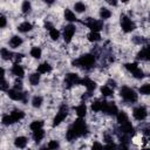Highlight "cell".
Masks as SVG:
<instances>
[{"label":"cell","instance_id":"obj_1","mask_svg":"<svg viewBox=\"0 0 150 150\" xmlns=\"http://www.w3.org/2000/svg\"><path fill=\"white\" fill-rule=\"evenodd\" d=\"M87 131H88V127H87L84 120L83 118H76L71 123V125L67 129L66 138H67V141L71 142V141L77 139L81 136H84L87 134Z\"/></svg>","mask_w":150,"mask_h":150},{"label":"cell","instance_id":"obj_2","mask_svg":"<svg viewBox=\"0 0 150 150\" xmlns=\"http://www.w3.org/2000/svg\"><path fill=\"white\" fill-rule=\"evenodd\" d=\"M94 63H95V56L93 54H83L82 56H80L79 59L73 61V66L83 68L86 70L90 69L94 66Z\"/></svg>","mask_w":150,"mask_h":150},{"label":"cell","instance_id":"obj_3","mask_svg":"<svg viewBox=\"0 0 150 150\" xmlns=\"http://www.w3.org/2000/svg\"><path fill=\"white\" fill-rule=\"evenodd\" d=\"M120 95H121V97H122L125 102H128V103H135V102H137V100H138L137 93H136L132 88L127 87V86H123V87L120 89Z\"/></svg>","mask_w":150,"mask_h":150},{"label":"cell","instance_id":"obj_4","mask_svg":"<svg viewBox=\"0 0 150 150\" xmlns=\"http://www.w3.org/2000/svg\"><path fill=\"white\" fill-rule=\"evenodd\" d=\"M120 22H121V28L124 33H131L136 26H135V22L125 14H122L121 18H120Z\"/></svg>","mask_w":150,"mask_h":150},{"label":"cell","instance_id":"obj_5","mask_svg":"<svg viewBox=\"0 0 150 150\" xmlns=\"http://www.w3.org/2000/svg\"><path fill=\"white\" fill-rule=\"evenodd\" d=\"M67 115H68V107L66 103H63L59 108V111L56 112V115L53 118V127H57L59 124H61V122H63L66 120Z\"/></svg>","mask_w":150,"mask_h":150},{"label":"cell","instance_id":"obj_6","mask_svg":"<svg viewBox=\"0 0 150 150\" xmlns=\"http://www.w3.org/2000/svg\"><path fill=\"white\" fill-rule=\"evenodd\" d=\"M7 96L13 101H21V102L26 103L28 94L27 93H22L20 90H15V89H8L7 90Z\"/></svg>","mask_w":150,"mask_h":150},{"label":"cell","instance_id":"obj_7","mask_svg":"<svg viewBox=\"0 0 150 150\" xmlns=\"http://www.w3.org/2000/svg\"><path fill=\"white\" fill-rule=\"evenodd\" d=\"M64 83H66L67 88H71V87H75V86L80 84L81 83V79L76 73H68V74H66Z\"/></svg>","mask_w":150,"mask_h":150},{"label":"cell","instance_id":"obj_8","mask_svg":"<svg viewBox=\"0 0 150 150\" xmlns=\"http://www.w3.org/2000/svg\"><path fill=\"white\" fill-rule=\"evenodd\" d=\"M86 26L90 29V32H98L100 33V30L103 29V21L93 19V18H88V20L86 21Z\"/></svg>","mask_w":150,"mask_h":150},{"label":"cell","instance_id":"obj_9","mask_svg":"<svg viewBox=\"0 0 150 150\" xmlns=\"http://www.w3.org/2000/svg\"><path fill=\"white\" fill-rule=\"evenodd\" d=\"M75 32H76V26L73 25V23H69L63 28V40H64L66 43L71 42Z\"/></svg>","mask_w":150,"mask_h":150},{"label":"cell","instance_id":"obj_10","mask_svg":"<svg viewBox=\"0 0 150 150\" xmlns=\"http://www.w3.org/2000/svg\"><path fill=\"white\" fill-rule=\"evenodd\" d=\"M102 111L107 115L110 116H116V114L118 112V109L116 107V104L114 102H108V101H103V107H102Z\"/></svg>","mask_w":150,"mask_h":150},{"label":"cell","instance_id":"obj_11","mask_svg":"<svg viewBox=\"0 0 150 150\" xmlns=\"http://www.w3.org/2000/svg\"><path fill=\"white\" fill-rule=\"evenodd\" d=\"M132 116L137 121H144L148 116V110L144 105H138L132 110Z\"/></svg>","mask_w":150,"mask_h":150},{"label":"cell","instance_id":"obj_12","mask_svg":"<svg viewBox=\"0 0 150 150\" xmlns=\"http://www.w3.org/2000/svg\"><path fill=\"white\" fill-rule=\"evenodd\" d=\"M80 84H82V86L88 90V93H91V91H94V90L96 89V82L93 81V80L89 79V77L81 79V83H80Z\"/></svg>","mask_w":150,"mask_h":150},{"label":"cell","instance_id":"obj_13","mask_svg":"<svg viewBox=\"0 0 150 150\" xmlns=\"http://www.w3.org/2000/svg\"><path fill=\"white\" fill-rule=\"evenodd\" d=\"M11 71H12V74H13L15 77H18V79H21V77H23V75H25V69H23V67H22L20 63H14V64L12 66Z\"/></svg>","mask_w":150,"mask_h":150},{"label":"cell","instance_id":"obj_14","mask_svg":"<svg viewBox=\"0 0 150 150\" xmlns=\"http://www.w3.org/2000/svg\"><path fill=\"white\" fill-rule=\"evenodd\" d=\"M27 143H28V138L26 136H18L14 139V145L18 149H25L27 146Z\"/></svg>","mask_w":150,"mask_h":150},{"label":"cell","instance_id":"obj_15","mask_svg":"<svg viewBox=\"0 0 150 150\" xmlns=\"http://www.w3.org/2000/svg\"><path fill=\"white\" fill-rule=\"evenodd\" d=\"M120 125H121L120 127V130H121L122 135H129V134H131L134 131V127H132L131 122H129V121H127L125 123L120 124Z\"/></svg>","mask_w":150,"mask_h":150},{"label":"cell","instance_id":"obj_16","mask_svg":"<svg viewBox=\"0 0 150 150\" xmlns=\"http://www.w3.org/2000/svg\"><path fill=\"white\" fill-rule=\"evenodd\" d=\"M22 38H20L19 35H13L11 39H9V46H11V48H19L21 45H22Z\"/></svg>","mask_w":150,"mask_h":150},{"label":"cell","instance_id":"obj_17","mask_svg":"<svg viewBox=\"0 0 150 150\" xmlns=\"http://www.w3.org/2000/svg\"><path fill=\"white\" fill-rule=\"evenodd\" d=\"M137 60H141V61H148L149 60V47L148 46H144L138 53H137Z\"/></svg>","mask_w":150,"mask_h":150},{"label":"cell","instance_id":"obj_18","mask_svg":"<svg viewBox=\"0 0 150 150\" xmlns=\"http://www.w3.org/2000/svg\"><path fill=\"white\" fill-rule=\"evenodd\" d=\"M50 70H52V66L48 62H42L36 67V73L39 74H47L50 73Z\"/></svg>","mask_w":150,"mask_h":150},{"label":"cell","instance_id":"obj_19","mask_svg":"<svg viewBox=\"0 0 150 150\" xmlns=\"http://www.w3.org/2000/svg\"><path fill=\"white\" fill-rule=\"evenodd\" d=\"M63 16H64V20H66V21H69V22H75V21L77 20L75 13H74L71 9H69V8H66V9H64Z\"/></svg>","mask_w":150,"mask_h":150},{"label":"cell","instance_id":"obj_20","mask_svg":"<svg viewBox=\"0 0 150 150\" xmlns=\"http://www.w3.org/2000/svg\"><path fill=\"white\" fill-rule=\"evenodd\" d=\"M11 116H12L14 123H16V122H19L20 120H22L25 117V112L21 109H14V110H12Z\"/></svg>","mask_w":150,"mask_h":150},{"label":"cell","instance_id":"obj_21","mask_svg":"<svg viewBox=\"0 0 150 150\" xmlns=\"http://www.w3.org/2000/svg\"><path fill=\"white\" fill-rule=\"evenodd\" d=\"M75 111H76V115L79 118H83L87 115V105L84 103H81L75 108Z\"/></svg>","mask_w":150,"mask_h":150},{"label":"cell","instance_id":"obj_22","mask_svg":"<svg viewBox=\"0 0 150 150\" xmlns=\"http://www.w3.org/2000/svg\"><path fill=\"white\" fill-rule=\"evenodd\" d=\"M13 53L9 50V49H7V48H1L0 49V57L2 59V60H5V61H8V60H12L13 59Z\"/></svg>","mask_w":150,"mask_h":150},{"label":"cell","instance_id":"obj_23","mask_svg":"<svg viewBox=\"0 0 150 150\" xmlns=\"http://www.w3.org/2000/svg\"><path fill=\"white\" fill-rule=\"evenodd\" d=\"M45 136H46V131H45L43 129H39V130L33 131V139H34L36 143L41 142V141L45 138Z\"/></svg>","mask_w":150,"mask_h":150},{"label":"cell","instance_id":"obj_24","mask_svg":"<svg viewBox=\"0 0 150 150\" xmlns=\"http://www.w3.org/2000/svg\"><path fill=\"white\" fill-rule=\"evenodd\" d=\"M98 15H100V18H101L102 20H107V19H110V18H111L112 13H111V11H110L109 8H107V7H102V8H100Z\"/></svg>","mask_w":150,"mask_h":150},{"label":"cell","instance_id":"obj_25","mask_svg":"<svg viewBox=\"0 0 150 150\" xmlns=\"http://www.w3.org/2000/svg\"><path fill=\"white\" fill-rule=\"evenodd\" d=\"M32 28H33V25L30 22H28V21H25V22H22V23H20L18 26V30L20 33H27V32L32 30Z\"/></svg>","mask_w":150,"mask_h":150},{"label":"cell","instance_id":"obj_26","mask_svg":"<svg viewBox=\"0 0 150 150\" xmlns=\"http://www.w3.org/2000/svg\"><path fill=\"white\" fill-rule=\"evenodd\" d=\"M104 101V100H103ZM103 101L101 100H95L91 102L90 104V109L95 112H98V111H102V107H103Z\"/></svg>","mask_w":150,"mask_h":150},{"label":"cell","instance_id":"obj_27","mask_svg":"<svg viewBox=\"0 0 150 150\" xmlns=\"http://www.w3.org/2000/svg\"><path fill=\"white\" fill-rule=\"evenodd\" d=\"M28 81H29V83L32 84V86H38L39 83H40V74L39 73H32L30 75H29V77H28Z\"/></svg>","mask_w":150,"mask_h":150},{"label":"cell","instance_id":"obj_28","mask_svg":"<svg viewBox=\"0 0 150 150\" xmlns=\"http://www.w3.org/2000/svg\"><path fill=\"white\" fill-rule=\"evenodd\" d=\"M116 118H117L118 124H123V123H125L127 121H129V117H128L127 112L123 111V110H121V111H118V112L116 114Z\"/></svg>","mask_w":150,"mask_h":150},{"label":"cell","instance_id":"obj_29","mask_svg":"<svg viewBox=\"0 0 150 150\" xmlns=\"http://www.w3.org/2000/svg\"><path fill=\"white\" fill-rule=\"evenodd\" d=\"M29 54H30V56H32L33 59H40V57H41V55H42V50H41V48H40V47L34 46V47H32V49H30Z\"/></svg>","mask_w":150,"mask_h":150},{"label":"cell","instance_id":"obj_30","mask_svg":"<svg viewBox=\"0 0 150 150\" xmlns=\"http://www.w3.org/2000/svg\"><path fill=\"white\" fill-rule=\"evenodd\" d=\"M87 39L89 42H97L101 40V34L98 32H90L88 35H87Z\"/></svg>","mask_w":150,"mask_h":150},{"label":"cell","instance_id":"obj_31","mask_svg":"<svg viewBox=\"0 0 150 150\" xmlns=\"http://www.w3.org/2000/svg\"><path fill=\"white\" fill-rule=\"evenodd\" d=\"M124 67H125V69H127L131 75H132V74H134V73L139 68L137 62H129V63H125V64H124Z\"/></svg>","mask_w":150,"mask_h":150},{"label":"cell","instance_id":"obj_32","mask_svg":"<svg viewBox=\"0 0 150 150\" xmlns=\"http://www.w3.org/2000/svg\"><path fill=\"white\" fill-rule=\"evenodd\" d=\"M42 127H43V121H41V120H35V121H33L29 124V129L33 130V131L39 130V129H42Z\"/></svg>","mask_w":150,"mask_h":150},{"label":"cell","instance_id":"obj_33","mask_svg":"<svg viewBox=\"0 0 150 150\" xmlns=\"http://www.w3.org/2000/svg\"><path fill=\"white\" fill-rule=\"evenodd\" d=\"M42 103H43V98H42V96H40V95H35V96L32 98V105H33L34 108H40V107L42 105Z\"/></svg>","mask_w":150,"mask_h":150},{"label":"cell","instance_id":"obj_34","mask_svg":"<svg viewBox=\"0 0 150 150\" xmlns=\"http://www.w3.org/2000/svg\"><path fill=\"white\" fill-rule=\"evenodd\" d=\"M1 123H2L4 125H6V127H9V125H13V124H14V121H13V118H12V116H11L9 114H6V115L2 116Z\"/></svg>","mask_w":150,"mask_h":150},{"label":"cell","instance_id":"obj_35","mask_svg":"<svg viewBox=\"0 0 150 150\" xmlns=\"http://www.w3.org/2000/svg\"><path fill=\"white\" fill-rule=\"evenodd\" d=\"M101 94L103 97H108V96H111L114 94V90H112V88H110L108 86H102L101 87Z\"/></svg>","mask_w":150,"mask_h":150},{"label":"cell","instance_id":"obj_36","mask_svg":"<svg viewBox=\"0 0 150 150\" xmlns=\"http://www.w3.org/2000/svg\"><path fill=\"white\" fill-rule=\"evenodd\" d=\"M21 11H22L23 14L30 13V11H32V4L29 1H23L22 5H21Z\"/></svg>","mask_w":150,"mask_h":150},{"label":"cell","instance_id":"obj_37","mask_svg":"<svg viewBox=\"0 0 150 150\" xmlns=\"http://www.w3.org/2000/svg\"><path fill=\"white\" fill-rule=\"evenodd\" d=\"M74 9H75V12H77V13H83V12H86L87 6H86L83 2H75V4H74Z\"/></svg>","mask_w":150,"mask_h":150},{"label":"cell","instance_id":"obj_38","mask_svg":"<svg viewBox=\"0 0 150 150\" xmlns=\"http://www.w3.org/2000/svg\"><path fill=\"white\" fill-rule=\"evenodd\" d=\"M49 38H50L52 40H54V41H57L59 38H60V32H59V29H56L55 27H53V28L49 30Z\"/></svg>","mask_w":150,"mask_h":150},{"label":"cell","instance_id":"obj_39","mask_svg":"<svg viewBox=\"0 0 150 150\" xmlns=\"http://www.w3.org/2000/svg\"><path fill=\"white\" fill-rule=\"evenodd\" d=\"M47 146H48L49 150H59V148H60V143H59L57 139H52V141L48 142Z\"/></svg>","mask_w":150,"mask_h":150},{"label":"cell","instance_id":"obj_40","mask_svg":"<svg viewBox=\"0 0 150 150\" xmlns=\"http://www.w3.org/2000/svg\"><path fill=\"white\" fill-rule=\"evenodd\" d=\"M8 89H9V84H8V82L5 80V76H0V90L7 91Z\"/></svg>","mask_w":150,"mask_h":150},{"label":"cell","instance_id":"obj_41","mask_svg":"<svg viewBox=\"0 0 150 150\" xmlns=\"http://www.w3.org/2000/svg\"><path fill=\"white\" fill-rule=\"evenodd\" d=\"M138 91H139L142 95H149V94H150V84H149V83H144L143 86L139 87Z\"/></svg>","mask_w":150,"mask_h":150},{"label":"cell","instance_id":"obj_42","mask_svg":"<svg viewBox=\"0 0 150 150\" xmlns=\"http://www.w3.org/2000/svg\"><path fill=\"white\" fill-rule=\"evenodd\" d=\"M90 150H104V148H103V145L100 143V142H97V141H95V142H93V144H91V148H90Z\"/></svg>","mask_w":150,"mask_h":150},{"label":"cell","instance_id":"obj_43","mask_svg":"<svg viewBox=\"0 0 150 150\" xmlns=\"http://www.w3.org/2000/svg\"><path fill=\"white\" fill-rule=\"evenodd\" d=\"M13 89H15V90H20V91L22 90V81H21L20 79H16V80H15Z\"/></svg>","mask_w":150,"mask_h":150},{"label":"cell","instance_id":"obj_44","mask_svg":"<svg viewBox=\"0 0 150 150\" xmlns=\"http://www.w3.org/2000/svg\"><path fill=\"white\" fill-rule=\"evenodd\" d=\"M104 150H117V145L114 143V142H110V143H107L104 146Z\"/></svg>","mask_w":150,"mask_h":150},{"label":"cell","instance_id":"obj_45","mask_svg":"<svg viewBox=\"0 0 150 150\" xmlns=\"http://www.w3.org/2000/svg\"><path fill=\"white\" fill-rule=\"evenodd\" d=\"M6 25H7V19H6V16L2 15V14H0V28L6 27Z\"/></svg>","mask_w":150,"mask_h":150},{"label":"cell","instance_id":"obj_46","mask_svg":"<svg viewBox=\"0 0 150 150\" xmlns=\"http://www.w3.org/2000/svg\"><path fill=\"white\" fill-rule=\"evenodd\" d=\"M14 56H15V57H14V59H15V63H19V62H20V61L23 59V54H21V53L15 54Z\"/></svg>","mask_w":150,"mask_h":150},{"label":"cell","instance_id":"obj_47","mask_svg":"<svg viewBox=\"0 0 150 150\" xmlns=\"http://www.w3.org/2000/svg\"><path fill=\"white\" fill-rule=\"evenodd\" d=\"M107 2H108L109 5H112V6H116V5H117V2H116V1H107Z\"/></svg>","mask_w":150,"mask_h":150},{"label":"cell","instance_id":"obj_48","mask_svg":"<svg viewBox=\"0 0 150 150\" xmlns=\"http://www.w3.org/2000/svg\"><path fill=\"white\" fill-rule=\"evenodd\" d=\"M39 150H49V149H48V146L46 145V146H41V148H40Z\"/></svg>","mask_w":150,"mask_h":150}]
</instances>
